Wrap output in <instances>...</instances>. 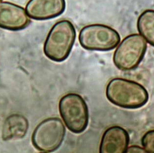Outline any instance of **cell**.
Returning a JSON list of instances; mask_svg holds the SVG:
<instances>
[{
  "instance_id": "6da1fadb",
  "label": "cell",
  "mask_w": 154,
  "mask_h": 153,
  "mask_svg": "<svg viewBox=\"0 0 154 153\" xmlns=\"http://www.w3.org/2000/svg\"><path fill=\"white\" fill-rule=\"evenodd\" d=\"M106 96L113 104L128 109L140 108L149 100L148 92L142 85L122 78H113L109 82Z\"/></svg>"
},
{
  "instance_id": "7a4b0ae2",
  "label": "cell",
  "mask_w": 154,
  "mask_h": 153,
  "mask_svg": "<svg viewBox=\"0 0 154 153\" xmlns=\"http://www.w3.org/2000/svg\"><path fill=\"white\" fill-rule=\"evenodd\" d=\"M73 24L63 20L54 24L48 34L44 45V54L55 62L64 61L69 56L76 39Z\"/></svg>"
},
{
  "instance_id": "3957f363",
  "label": "cell",
  "mask_w": 154,
  "mask_h": 153,
  "mask_svg": "<svg viewBox=\"0 0 154 153\" xmlns=\"http://www.w3.org/2000/svg\"><path fill=\"white\" fill-rule=\"evenodd\" d=\"M59 107L60 116L71 132L80 134L86 129L89 122V112L81 95L67 94L60 100Z\"/></svg>"
},
{
  "instance_id": "277c9868",
  "label": "cell",
  "mask_w": 154,
  "mask_h": 153,
  "mask_svg": "<svg viewBox=\"0 0 154 153\" xmlns=\"http://www.w3.org/2000/svg\"><path fill=\"white\" fill-rule=\"evenodd\" d=\"M121 38L117 31L108 26L92 24L80 31L79 40L82 48L89 50L106 52L119 44Z\"/></svg>"
},
{
  "instance_id": "5b68a950",
  "label": "cell",
  "mask_w": 154,
  "mask_h": 153,
  "mask_svg": "<svg viewBox=\"0 0 154 153\" xmlns=\"http://www.w3.org/2000/svg\"><path fill=\"white\" fill-rule=\"evenodd\" d=\"M147 48V42L142 36L129 35L123 40L114 52V65L122 71L136 69L143 59Z\"/></svg>"
},
{
  "instance_id": "8992f818",
  "label": "cell",
  "mask_w": 154,
  "mask_h": 153,
  "mask_svg": "<svg viewBox=\"0 0 154 153\" xmlns=\"http://www.w3.org/2000/svg\"><path fill=\"white\" fill-rule=\"evenodd\" d=\"M65 126L60 119L51 118L37 126L32 135L33 146L40 152H54L60 146L65 135Z\"/></svg>"
},
{
  "instance_id": "52a82bcc",
  "label": "cell",
  "mask_w": 154,
  "mask_h": 153,
  "mask_svg": "<svg viewBox=\"0 0 154 153\" xmlns=\"http://www.w3.org/2000/svg\"><path fill=\"white\" fill-rule=\"evenodd\" d=\"M22 7L8 2H0V28L9 31L24 29L31 22Z\"/></svg>"
},
{
  "instance_id": "ba28073f",
  "label": "cell",
  "mask_w": 154,
  "mask_h": 153,
  "mask_svg": "<svg viewBox=\"0 0 154 153\" xmlns=\"http://www.w3.org/2000/svg\"><path fill=\"white\" fill-rule=\"evenodd\" d=\"M65 0H29L26 10L29 17L36 20L57 17L65 11Z\"/></svg>"
},
{
  "instance_id": "9c48e42d",
  "label": "cell",
  "mask_w": 154,
  "mask_h": 153,
  "mask_svg": "<svg viewBox=\"0 0 154 153\" xmlns=\"http://www.w3.org/2000/svg\"><path fill=\"white\" fill-rule=\"evenodd\" d=\"M128 132L124 128L114 126L106 130L100 143V153H126L129 144Z\"/></svg>"
},
{
  "instance_id": "30bf717a",
  "label": "cell",
  "mask_w": 154,
  "mask_h": 153,
  "mask_svg": "<svg viewBox=\"0 0 154 153\" xmlns=\"http://www.w3.org/2000/svg\"><path fill=\"white\" fill-rule=\"evenodd\" d=\"M29 124L27 119L20 114L9 116L3 124L2 137L4 141L22 139L27 134Z\"/></svg>"
},
{
  "instance_id": "8fae6325",
  "label": "cell",
  "mask_w": 154,
  "mask_h": 153,
  "mask_svg": "<svg viewBox=\"0 0 154 153\" xmlns=\"http://www.w3.org/2000/svg\"><path fill=\"white\" fill-rule=\"evenodd\" d=\"M137 27L141 35L154 46V10L147 9L139 16Z\"/></svg>"
},
{
  "instance_id": "7c38bea8",
  "label": "cell",
  "mask_w": 154,
  "mask_h": 153,
  "mask_svg": "<svg viewBox=\"0 0 154 153\" xmlns=\"http://www.w3.org/2000/svg\"><path fill=\"white\" fill-rule=\"evenodd\" d=\"M141 144L147 153H154V130L148 131L143 135Z\"/></svg>"
},
{
  "instance_id": "4fadbf2b",
  "label": "cell",
  "mask_w": 154,
  "mask_h": 153,
  "mask_svg": "<svg viewBox=\"0 0 154 153\" xmlns=\"http://www.w3.org/2000/svg\"><path fill=\"white\" fill-rule=\"evenodd\" d=\"M126 153H147L143 147L137 146V145H133L129 147H128Z\"/></svg>"
},
{
  "instance_id": "5bb4252c",
  "label": "cell",
  "mask_w": 154,
  "mask_h": 153,
  "mask_svg": "<svg viewBox=\"0 0 154 153\" xmlns=\"http://www.w3.org/2000/svg\"><path fill=\"white\" fill-rule=\"evenodd\" d=\"M2 1V0H0V2Z\"/></svg>"
}]
</instances>
